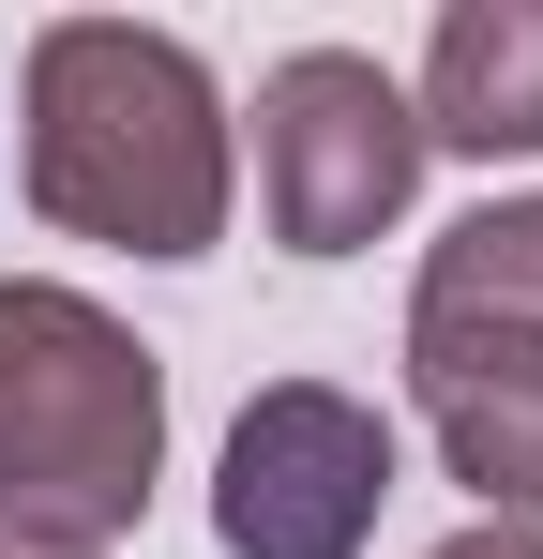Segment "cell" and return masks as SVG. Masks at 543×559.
Listing matches in <instances>:
<instances>
[{"instance_id": "cell-5", "label": "cell", "mask_w": 543, "mask_h": 559, "mask_svg": "<svg viewBox=\"0 0 543 559\" xmlns=\"http://www.w3.org/2000/svg\"><path fill=\"white\" fill-rule=\"evenodd\" d=\"M408 393L452 484L498 530H543V333H408Z\"/></svg>"}, {"instance_id": "cell-7", "label": "cell", "mask_w": 543, "mask_h": 559, "mask_svg": "<svg viewBox=\"0 0 543 559\" xmlns=\"http://www.w3.org/2000/svg\"><path fill=\"white\" fill-rule=\"evenodd\" d=\"M408 333H543V197H498V212L438 227Z\"/></svg>"}, {"instance_id": "cell-8", "label": "cell", "mask_w": 543, "mask_h": 559, "mask_svg": "<svg viewBox=\"0 0 543 559\" xmlns=\"http://www.w3.org/2000/svg\"><path fill=\"white\" fill-rule=\"evenodd\" d=\"M438 559H543V530H498V514H483V530H452Z\"/></svg>"}, {"instance_id": "cell-2", "label": "cell", "mask_w": 543, "mask_h": 559, "mask_svg": "<svg viewBox=\"0 0 543 559\" xmlns=\"http://www.w3.org/2000/svg\"><path fill=\"white\" fill-rule=\"evenodd\" d=\"M167 468V364L90 287H0V530L106 545L152 514Z\"/></svg>"}, {"instance_id": "cell-3", "label": "cell", "mask_w": 543, "mask_h": 559, "mask_svg": "<svg viewBox=\"0 0 543 559\" xmlns=\"http://www.w3.org/2000/svg\"><path fill=\"white\" fill-rule=\"evenodd\" d=\"M257 197L287 258H362L423 197V121L362 46H287L257 76Z\"/></svg>"}, {"instance_id": "cell-1", "label": "cell", "mask_w": 543, "mask_h": 559, "mask_svg": "<svg viewBox=\"0 0 543 559\" xmlns=\"http://www.w3.org/2000/svg\"><path fill=\"white\" fill-rule=\"evenodd\" d=\"M31 212L106 258H212L227 242V92L181 31L61 15L31 31Z\"/></svg>"}, {"instance_id": "cell-4", "label": "cell", "mask_w": 543, "mask_h": 559, "mask_svg": "<svg viewBox=\"0 0 543 559\" xmlns=\"http://www.w3.org/2000/svg\"><path fill=\"white\" fill-rule=\"evenodd\" d=\"M393 499V424L333 393V378H272L257 408L227 424L212 468V545L227 559H362Z\"/></svg>"}, {"instance_id": "cell-6", "label": "cell", "mask_w": 543, "mask_h": 559, "mask_svg": "<svg viewBox=\"0 0 543 559\" xmlns=\"http://www.w3.org/2000/svg\"><path fill=\"white\" fill-rule=\"evenodd\" d=\"M408 121H423V152H468V167L543 152V0H452Z\"/></svg>"}, {"instance_id": "cell-9", "label": "cell", "mask_w": 543, "mask_h": 559, "mask_svg": "<svg viewBox=\"0 0 543 559\" xmlns=\"http://www.w3.org/2000/svg\"><path fill=\"white\" fill-rule=\"evenodd\" d=\"M0 559H106V545H46V530H0Z\"/></svg>"}]
</instances>
